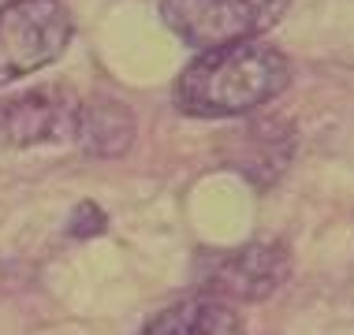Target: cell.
Masks as SVG:
<instances>
[{
  "label": "cell",
  "instance_id": "obj_6",
  "mask_svg": "<svg viewBox=\"0 0 354 335\" xmlns=\"http://www.w3.org/2000/svg\"><path fill=\"white\" fill-rule=\"evenodd\" d=\"M138 335H246V332L232 302L202 291L153 313Z\"/></svg>",
  "mask_w": 354,
  "mask_h": 335
},
{
  "label": "cell",
  "instance_id": "obj_4",
  "mask_svg": "<svg viewBox=\"0 0 354 335\" xmlns=\"http://www.w3.org/2000/svg\"><path fill=\"white\" fill-rule=\"evenodd\" d=\"M79 108L82 101L68 82H41L23 93H8L0 97V146L30 149L71 138Z\"/></svg>",
  "mask_w": 354,
  "mask_h": 335
},
{
  "label": "cell",
  "instance_id": "obj_8",
  "mask_svg": "<svg viewBox=\"0 0 354 335\" xmlns=\"http://www.w3.org/2000/svg\"><path fill=\"white\" fill-rule=\"evenodd\" d=\"M104 213H101V205H93V201H82L79 209L71 213L68 220V235L75 238V242H90V238H97L104 231Z\"/></svg>",
  "mask_w": 354,
  "mask_h": 335
},
{
  "label": "cell",
  "instance_id": "obj_1",
  "mask_svg": "<svg viewBox=\"0 0 354 335\" xmlns=\"http://www.w3.org/2000/svg\"><path fill=\"white\" fill-rule=\"evenodd\" d=\"M291 82V64L280 49L265 41H239L224 49L198 52L194 64L176 79L171 101L183 116L227 119L269 104Z\"/></svg>",
  "mask_w": 354,
  "mask_h": 335
},
{
  "label": "cell",
  "instance_id": "obj_3",
  "mask_svg": "<svg viewBox=\"0 0 354 335\" xmlns=\"http://www.w3.org/2000/svg\"><path fill=\"white\" fill-rule=\"evenodd\" d=\"M71 12L64 0H12L0 8V86L56 64L71 45Z\"/></svg>",
  "mask_w": 354,
  "mask_h": 335
},
{
  "label": "cell",
  "instance_id": "obj_2",
  "mask_svg": "<svg viewBox=\"0 0 354 335\" xmlns=\"http://www.w3.org/2000/svg\"><path fill=\"white\" fill-rule=\"evenodd\" d=\"M291 0H160V19L194 52L254 41L283 19Z\"/></svg>",
  "mask_w": 354,
  "mask_h": 335
},
{
  "label": "cell",
  "instance_id": "obj_7",
  "mask_svg": "<svg viewBox=\"0 0 354 335\" xmlns=\"http://www.w3.org/2000/svg\"><path fill=\"white\" fill-rule=\"evenodd\" d=\"M71 138L79 142L86 157H97V160L123 157L135 142V112L116 97H90L82 101Z\"/></svg>",
  "mask_w": 354,
  "mask_h": 335
},
{
  "label": "cell",
  "instance_id": "obj_5",
  "mask_svg": "<svg viewBox=\"0 0 354 335\" xmlns=\"http://www.w3.org/2000/svg\"><path fill=\"white\" fill-rule=\"evenodd\" d=\"M291 276V250L283 242H246L239 250L205 257L202 291L224 302H261Z\"/></svg>",
  "mask_w": 354,
  "mask_h": 335
}]
</instances>
